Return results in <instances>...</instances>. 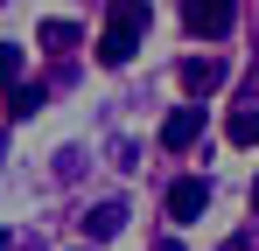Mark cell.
Here are the masks:
<instances>
[{
  "mask_svg": "<svg viewBox=\"0 0 259 251\" xmlns=\"http://www.w3.org/2000/svg\"><path fill=\"white\" fill-rule=\"evenodd\" d=\"M203 209H210V181H203V174H182V181L168 189V216L175 223H196Z\"/></svg>",
  "mask_w": 259,
  "mask_h": 251,
  "instance_id": "1",
  "label": "cell"
},
{
  "mask_svg": "<svg viewBox=\"0 0 259 251\" xmlns=\"http://www.w3.org/2000/svg\"><path fill=\"white\" fill-rule=\"evenodd\" d=\"M196 140H203V105H175L168 119H161V147L182 154V147H196Z\"/></svg>",
  "mask_w": 259,
  "mask_h": 251,
  "instance_id": "2",
  "label": "cell"
},
{
  "mask_svg": "<svg viewBox=\"0 0 259 251\" xmlns=\"http://www.w3.org/2000/svg\"><path fill=\"white\" fill-rule=\"evenodd\" d=\"M231 14H238V0H182V21H189L196 35H224Z\"/></svg>",
  "mask_w": 259,
  "mask_h": 251,
  "instance_id": "3",
  "label": "cell"
},
{
  "mask_svg": "<svg viewBox=\"0 0 259 251\" xmlns=\"http://www.w3.org/2000/svg\"><path fill=\"white\" fill-rule=\"evenodd\" d=\"M217 84H224V63H217V56H189V63H182V91H189V98H210Z\"/></svg>",
  "mask_w": 259,
  "mask_h": 251,
  "instance_id": "4",
  "label": "cell"
},
{
  "mask_svg": "<svg viewBox=\"0 0 259 251\" xmlns=\"http://www.w3.org/2000/svg\"><path fill=\"white\" fill-rule=\"evenodd\" d=\"M133 49H140V35L105 28V35H98V63H105V70H119V63H133Z\"/></svg>",
  "mask_w": 259,
  "mask_h": 251,
  "instance_id": "5",
  "label": "cell"
},
{
  "mask_svg": "<svg viewBox=\"0 0 259 251\" xmlns=\"http://www.w3.org/2000/svg\"><path fill=\"white\" fill-rule=\"evenodd\" d=\"M84 230L98 237V244H105V237H119V230H126V203H98V209L84 216Z\"/></svg>",
  "mask_w": 259,
  "mask_h": 251,
  "instance_id": "6",
  "label": "cell"
},
{
  "mask_svg": "<svg viewBox=\"0 0 259 251\" xmlns=\"http://www.w3.org/2000/svg\"><path fill=\"white\" fill-rule=\"evenodd\" d=\"M42 105H49V91H42V84H14V91H7V119H35Z\"/></svg>",
  "mask_w": 259,
  "mask_h": 251,
  "instance_id": "7",
  "label": "cell"
},
{
  "mask_svg": "<svg viewBox=\"0 0 259 251\" xmlns=\"http://www.w3.org/2000/svg\"><path fill=\"white\" fill-rule=\"evenodd\" d=\"M105 28H126V35H140V28H147V0H112Z\"/></svg>",
  "mask_w": 259,
  "mask_h": 251,
  "instance_id": "8",
  "label": "cell"
},
{
  "mask_svg": "<svg viewBox=\"0 0 259 251\" xmlns=\"http://www.w3.org/2000/svg\"><path fill=\"white\" fill-rule=\"evenodd\" d=\"M224 133H231V147H259V112H252V105H238V112L224 119Z\"/></svg>",
  "mask_w": 259,
  "mask_h": 251,
  "instance_id": "9",
  "label": "cell"
},
{
  "mask_svg": "<svg viewBox=\"0 0 259 251\" xmlns=\"http://www.w3.org/2000/svg\"><path fill=\"white\" fill-rule=\"evenodd\" d=\"M35 42H42V49H70V42H77V21H42Z\"/></svg>",
  "mask_w": 259,
  "mask_h": 251,
  "instance_id": "10",
  "label": "cell"
},
{
  "mask_svg": "<svg viewBox=\"0 0 259 251\" xmlns=\"http://www.w3.org/2000/svg\"><path fill=\"white\" fill-rule=\"evenodd\" d=\"M14 84H21V49L0 42V91H14Z\"/></svg>",
  "mask_w": 259,
  "mask_h": 251,
  "instance_id": "11",
  "label": "cell"
},
{
  "mask_svg": "<svg viewBox=\"0 0 259 251\" xmlns=\"http://www.w3.org/2000/svg\"><path fill=\"white\" fill-rule=\"evenodd\" d=\"M217 251H245V237H224V244H217Z\"/></svg>",
  "mask_w": 259,
  "mask_h": 251,
  "instance_id": "12",
  "label": "cell"
},
{
  "mask_svg": "<svg viewBox=\"0 0 259 251\" xmlns=\"http://www.w3.org/2000/svg\"><path fill=\"white\" fill-rule=\"evenodd\" d=\"M252 209H259V181H252Z\"/></svg>",
  "mask_w": 259,
  "mask_h": 251,
  "instance_id": "13",
  "label": "cell"
},
{
  "mask_svg": "<svg viewBox=\"0 0 259 251\" xmlns=\"http://www.w3.org/2000/svg\"><path fill=\"white\" fill-rule=\"evenodd\" d=\"M0 251H7V237H0Z\"/></svg>",
  "mask_w": 259,
  "mask_h": 251,
  "instance_id": "14",
  "label": "cell"
}]
</instances>
